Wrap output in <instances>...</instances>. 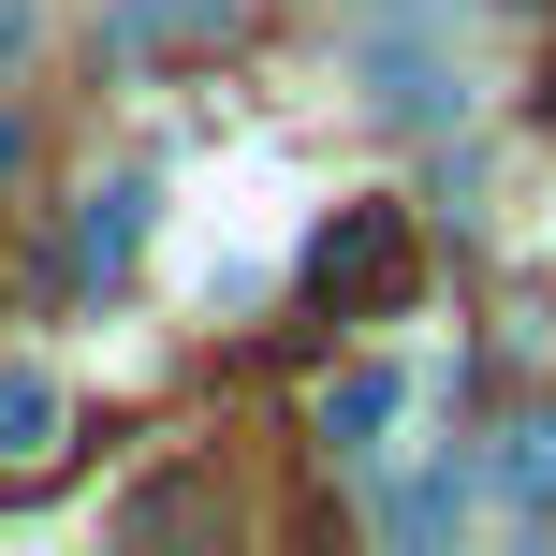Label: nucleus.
<instances>
[{
    "mask_svg": "<svg viewBox=\"0 0 556 556\" xmlns=\"http://www.w3.org/2000/svg\"><path fill=\"white\" fill-rule=\"evenodd\" d=\"M410 278H425V250L395 205H337L323 250H307V323H381V307H410Z\"/></svg>",
    "mask_w": 556,
    "mask_h": 556,
    "instance_id": "f257e3e1",
    "label": "nucleus"
},
{
    "mask_svg": "<svg viewBox=\"0 0 556 556\" xmlns=\"http://www.w3.org/2000/svg\"><path fill=\"white\" fill-rule=\"evenodd\" d=\"M366 103L410 117V132H454V117H469V59H454L440 29H381V45H366Z\"/></svg>",
    "mask_w": 556,
    "mask_h": 556,
    "instance_id": "f03ea898",
    "label": "nucleus"
},
{
    "mask_svg": "<svg viewBox=\"0 0 556 556\" xmlns=\"http://www.w3.org/2000/svg\"><path fill=\"white\" fill-rule=\"evenodd\" d=\"M469 469H483V513H513V528H542V513H556V410L498 425V440H469Z\"/></svg>",
    "mask_w": 556,
    "mask_h": 556,
    "instance_id": "7ed1b4c3",
    "label": "nucleus"
},
{
    "mask_svg": "<svg viewBox=\"0 0 556 556\" xmlns=\"http://www.w3.org/2000/svg\"><path fill=\"white\" fill-rule=\"evenodd\" d=\"M483 498V469L469 454H440V469H410V483H381V542H454V513Z\"/></svg>",
    "mask_w": 556,
    "mask_h": 556,
    "instance_id": "20e7f679",
    "label": "nucleus"
},
{
    "mask_svg": "<svg viewBox=\"0 0 556 556\" xmlns=\"http://www.w3.org/2000/svg\"><path fill=\"white\" fill-rule=\"evenodd\" d=\"M132 235H147V176H103L88 220H74V293H103V278L132 264Z\"/></svg>",
    "mask_w": 556,
    "mask_h": 556,
    "instance_id": "39448f33",
    "label": "nucleus"
},
{
    "mask_svg": "<svg viewBox=\"0 0 556 556\" xmlns=\"http://www.w3.org/2000/svg\"><path fill=\"white\" fill-rule=\"evenodd\" d=\"M395 410H410V366H352V381L323 395V454H381Z\"/></svg>",
    "mask_w": 556,
    "mask_h": 556,
    "instance_id": "423d86ee",
    "label": "nucleus"
},
{
    "mask_svg": "<svg viewBox=\"0 0 556 556\" xmlns=\"http://www.w3.org/2000/svg\"><path fill=\"white\" fill-rule=\"evenodd\" d=\"M29 454H59V381L45 366H0V469H29Z\"/></svg>",
    "mask_w": 556,
    "mask_h": 556,
    "instance_id": "0eeeda50",
    "label": "nucleus"
},
{
    "mask_svg": "<svg viewBox=\"0 0 556 556\" xmlns=\"http://www.w3.org/2000/svg\"><path fill=\"white\" fill-rule=\"evenodd\" d=\"M117 29H132V45L147 29H235V0H117Z\"/></svg>",
    "mask_w": 556,
    "mask_h": 556,
    "instance_id": "6e6552de",
    "label": "nucleus"
},
{
    "mask_svg": "<svg viewBox=\"0 0 556 556\" xmlns=\"http://www.w3.org/2000/svg\"><path fill=\"white\" fill-rule=\"evenodd\" d=\"M29 45H45V0H0V74H15Z\"/></svg>",
    "mask_w": 556,
    "mask_h": 556,
    "instance_id": "1a4fd4ad",
    "label": "nucleus"
}]
</instances>
